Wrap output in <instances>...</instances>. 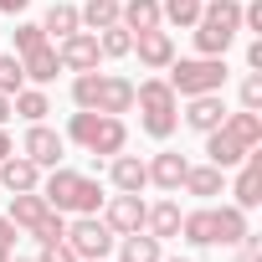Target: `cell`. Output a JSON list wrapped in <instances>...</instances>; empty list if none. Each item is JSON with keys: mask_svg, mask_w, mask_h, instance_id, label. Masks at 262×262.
<instances>
[{"mask_svg": "<svg viewBox=\"0 0 262 262\" xmlns=\"http://www.w3.org/2000/svg\"><path fill=\"white\" fill-rule=\"evenodd\" d=\"M26 236H31L36 247H41V242H62V236H67V221H62V211H52V216H47L36 231H26Z\"/></svg>", "mask_w": 262, "mask_h": 262, "instance_id": "33", "label": "cell"}, {"mask_svg": "<svg viewBox=\"0 0 262 262\" xmlns=\"http://www.w3.org/2000/svg\"><path fill=\"white\" fill-rule=\"evenodd\" d=\"M6 216H11L16 231H36V226L52 216V206H47L41 190H21V195H11V211H6Z\"/></svg>", "mask_w": 262, "mask_h": 262, "instance_id": "18", "label": "cell"}, {"mask_svg": "<svg viewBox=\"0 0 262 262\" xmlns=\"http://www.w3.org/2000/svg\"><path fill=\"white\" fill-rule=\"evenodd\" d=\"M0 123H11V98L0 93Z\"/></svg>", "mask_w": 262, "mask_h": 262, "instance_id": "41", "label": "cell"}, {"mask_svg": "<svg viewBox=\"0 0 262 262\" xmlns=\"http://www.w3.org/2000/svg\"><path fill=\"white\" fill-rule=\"evenodd\" d=\"M47 41V31H41V21H16V57H26L31 47H41Z\"/></svg>", "mask_w": 262, "mask_h": 262, "instance_id": "32", "label": "cell"}, {"mask_svg": "<svg viewBox=\"0 0 262 262\" xmlns=\"http://www.w3.org/2000/svg\"><path fill=\"white\" fill-rule=\"evenodd\" d=\"M180 236H185L190 247H216V221H211V206L185 211V216H180Z\"/></svg>", "mask_w": 262, "mask_h": 262, "instance_id": "27", "label": "cell"}, {"mask_svg": "<svg viewBox=\"0 0 262 262\" xmlns=\"http://www.w3.org/2000/svg\"><path fill=\"white\" fill-rule=\"evenodd\" d=\"M82 21H77V6L72 0H52L47 6V16H41V31H47V41H62V36H72Z\"/></svg>", "mask_w": 262, "mask_h": 262, "instance_id": "25", "label": "cell"}, {"mask_svg": "<svg viewBox=\"0 0 262 262\" xmlns=\"http://www.w3.org/2000/svg\"><path fill=\"white\" fill-rule=\"evenodd\" d=\"M160 16L185 31V26H195V16H201V0H160Z\"/></svg>", "mask_w": 262, "mask_h": 262, "instance_id": "30", "label": "cell"}, {"mask_svg": "<svg viewBox=\"0 0 262 262\" xmlns=\"http://www.w3.org/2000/svg\"><path fill=\"white\" fill-rule=\"evenodd\" d=\"M77 21H82V31L118 26V0H82V6H77Z\"/></svg>", "mask_w": 262, "mask_h": 262, "instance_id": "28", "label": "cell"}, {"mask_svg": "<svg viewBox=\"0 0 262 262\" xmlns=\"http://www.w3.org/2000/svg\"><path fill=\"white\" fill-rule=\"evenodd\" d=\"M72 103L88 108V113H113L123 118L128 108H134V82H128L123 72H77L72 77Z\"/></svg>", "mask_w": 262, "mask_h": 262, "instance_id": "3", "label": "cell"}, {"mask_svg": "<svg viewBox=\"0 0 262 262\" xmlns=\"http://www.w3.org/2000/svg\"><path fill=\"white\" fill-rule=\"evenodd\" d=\"M231 206H242V211H252V206H262V155L257 149H247L242 155V170H236V185H231Z\"/></svg>", "mask_w": 262, "mask_h": 262, "instance_id": "15", "label": "cell"}, {"mask_svg": "<svg viewBox=\"0 0 262 262\" xmlns=\"http://www.w3.org/2000/svg\"><path fill=\"white\" fill-rule=\"evenodd\" d=\"M98 262H108V257H98Z\"/></svg>", "mask_w": 262, "mask_h": 262, "instance_id": "43", "label": "cell"}, {"mask_svg": "<svg viewBox=\"0 0 262 262\" xmlns=\"http://www.w3.org/2000/svg\"><path fill=\"white\" fill-rule=\"evenodd\" d=\"M6 155H16V139H11V128L0 123V160H6Z\"/></svg>", "mask_w": 262, "mask_h": 262, "instance_id": "38", "label": "cell"}, {"mask_svg": "<svg viewBox=\"0 0 262 262\" xmlns=\"http://www.w3.org/2000/svg\"><path fill=\"white\" fill-rule=\"evenodd\" d=\"M98 52L103 57H128V52H134V31H128V26H103L98 31Z\"/></svg>", "mask_w": 262, "mask_h": 262, "instance_id": "29", "label": "cell"}, {"mask_svg": "<svg viewBox=\"0 0 262 262\" xmlns=\"http://www.w3.org/2000/svg\"><path fill=\"white\" fill-rule=\"evenodd\" d=\"M180 190H185V195L211 201V195H221V190H226V170H216L211 160H206V165H190V170H185V180H180Z\"/></svg>", "mask_w": 262, "mask_h": 262, "instance_id": "20", "label": "cell"}, {"mask_svg": "<svg viewBox=\"0 0 262 262\" xmlns=\"http://www.w3.org/2000/svg\"><path fill=\"white\" fill-rule=\"evenodd\" d=\"M118 26H128V31H155V26H165L160 0H118Z\"/></svg>", "mask_w": 262, "mask_h": 262, "instance_id": "23", "label": "cell"}, {"mask_svg": "<svg viewBox=\"0 0 262 262\" xmlns=\"http://www.w3.org/2000/svg\"><path fill=\"white\" fill-rule=\"evenodd\" d=\"M180 216H185V211H180V201H170V195H165V201H155V206L144 211V231H149V236H160V242H165V236H180Z\"/></svg>", "mask_w": 262, "mask_h": 262, "instance_id": "24", "label": "cell"}, {"mask_svg": "<svg viewBox=\"0 0 262 262\" xmlns=\"http://www.w3.org/2000/svg\"><path fill=\"white\" fill-rule=\"evenodd\" d=\"M21 72H26V82H36V88L57 82V72H62V57H57V41H41V47H31V52L21 57Z\"/></svg>", "mask_w": 262, "mask_h": 262, "instance_id": "17", "label": "cell"}, {"mask_svg": "<svg viewBox=\"0 0 262 262\" xmlns=\"http://www.w3.org/2000/svg\"><path fill=\"white\" fill-rule=\"evenodd\" d=\"M67 139L82 144L93 160H108V155H118V149L128 144V128H123V118H113V113H88V108H77V113L67 118Z\"/></svg>", "mask_w": 262, "mask_h": 262, "instance_id": "6", "label": "cell"}, {"mask_svg": "<svg viewBox=\"0 0 262 262\" xmlns=\"http://www.w3.org/2000/svg\"><path fill=\"white\" fill-rule=\"evenodd\" d=\"M113 242H118V236L108 231L103 216H77V221H67V247L77 252V262H98V257H108Z\"/></svg>", "mask_w": 262, "mask_h": 262, "instance_id": "8", "label": "cell"}, {"mask_svg": "<svg viewBox=\"0 0 262 262\" xmlns=\"http://www.w3.org/2000/svg\"><path fill=\"white\" fill-rule=\"evenodd\" d=\"M36 262H77V252L67 247V236H62V242H41V257H36Z\"/></svg>", "mask_w": 262, "mask_h": 262, "instance_id": "35", "label": "cell"}, {"mask_svg": "<svg viewBox=\"0 0 262 262\" xmlns=\"http://www.w3.org/2000/svg\"><path fill=\"white\" fill-rule=\"evenodd\" d=\"M113 247H118V262H160V257H165V242L149 236V231H128V236H118Z\"/></svg>", "mask_w": 262, "mask_h": 262, "instance_id": "22", "label": "cell"}, {"mask_svg": "<svg viewBox=\"0 0 262 262\" xmlns=\"http://www.w3.org/2000/svg\"><path fill=\"white\" fill-rule=\"evenodd\" d=\"M211 221H216V247H242V236L252 231L242 206H211Z\"/></svg>", "mask_w": 262, "mask_h": 262, "instance_id": "21", "label": "cell"}, {"mask_svg": "<svg viewBox=\"0 0 262 262\" xmlns=\"http://www.w3.org/2000/svg\"><path fill=\"white\" fill-rule=\"evenodd\" d=\"M247 67H252V72L262 67V41H252V47H247Z\"/></svg>", "mask_w": 262, "mask_h": 262, "instance_id": "40", "label": "cell"}, {"mask_svg": "<svg viewBox=\"0 0 262 262\" xmlns=\"http://www.w3.org/2000/svg\"><path fill=\"white\" fill-rule=\"evenodd\" d=\"M21 88H26V72H21V57H16V52H0V93L11 98V93H21Z\"/></svg>", "mask_w": 262, "mask_h": 262, "instance_id": "31", "label": "cell"}, {"mask_svg": "<svg viewBox=\"0 0 262 262\" xmlns=\"http://www.w3.org/2000/svg\"><path fill=\"white\" fill-rule=\"evenodd\" d=\"M16 236H21V231L11 226V216H0V262H11V257H16Z\"/></svg>", "mask_w": 262, "mask_h": 262, "instance_id": "36", "label": "cell"}, {"mask_svg": "<svg viewBox=\"0 0 262 262\" xmlns=\"http://www.w3.org/2000/svg\"><path fill=\"white\" fill-rule=\"evenodd\" d=\"M236 93H242V108H252V113H262V72H247Z\"/></svg>", "mask_w": 262, "mask_h": 262, "instance_id": "34", "label": "cell"}, {"mask_svg": "<svg viewBox=\"0 0 262 262\" xmlns=\"http://www.w3.org/2000/svg\"><path fill=\"white\" fill-rule=\"evenodd\" d=\"M221 118H226L221 93H195V98H185V108H180V123H185V128H195V134H211Z\"/></svg>", "mask_w": 262, "mask_h": 262, "instance_id": "13", "label": "cell"}, {"mask_svg": "<svg viewBox=\"0 0 262 262\" xmlns=\"http://www.w3.org/2000/svg\"><path fill=\"white\" fill-rule=\"evenodd\" d=\"M0 185H6V195L41 190V165L26 160V155H6V160H0Z\"/></svg>", "mask_w": 262, "mask_h": 262, "instance_id": "16", "label": "cell"}, {"mask_svg": "<svg viewBox=\"0 0 262 262\" xmlns=\"http://www.w3.org/2000/svg\"><path fill=\"white\" fill-rule=\"evenodd\" d=\"M144 201H139V190H118V195H108L103 201V221H108V231L113 236H128V231H144Z\"/></svg>", "mask_w": 262, "mask_h": 262, "instance_id": "9", "label": "cell"}, {"mask_svg": "<svg viewBox=\"0 0 262 262\" xmlns=\"http://www.w3.org/2000/svg\"><path fill=\"white\" fill-rule=\"evenodd\" d=\"M11 262H31V257H11Z\"/></svg>", "mask_w": 262, "mask_h": 262, "instance_id": "42", "label": "cell"}, {"mask_svg": "<svg viewBox=\"0 0 262 262\" xmlns=\"http://www.w3.org/2000/svg\"><path fill=\"white\" fill-rule=\"evenodd\" d=\"M128 57H139L144 72H165V67L175 62V36H170L165 26H155V31H134V52H128Z\"/></svg>", "mask_w": 262, "mask_h": 262, "instance_id": "10", "label": "cell"}, {"mask_svg": "<svg viewBox=\"0 0 262 262\" xmlns=\"http://www.w3.org/2000/svg\"><path fill=\"white\" fill-rule=\"evenodd\" d=\"M226 57H175L165 67V82L175 88V98H195V93H221L226 88Z\"/></svg>", "mask_w": 262, "mask_h": 262, "instance_id": "7", "label": "cell"}, {"mask_svg": "<svg viewBox=\"0 0 262 262\" xmlns=\"http://www.w3.org/2000/svg\"><path fill=\"white\" fill-rule=\"evenodd\" d=\"M57 57H62V72H93L98 62H103V52H98V31H72V36H62L57 41Z\"/></svg>", "mask_w": 262, "mask_h": 262, "instance_id": "11", "label": "cell"}, {"mask_svg": "<svg viewBox=\"0 0 262 262\" xmlns=\"http://www.w3.org/2000/svg\"><path fill=\"white\" fill-rule=\"evenodd\" d=\"M11 113H16V118H26V123H47L52 98H47L41 88H21V93H11Z\"/></svg>", "mask_w": 262, "mask_h": 262, "instance_id": "26", "label": "cell"}, {"mask_svg": "<svg viewBox=\"0 0 262 262\" xmlns=\"http://www.w3.org/2000/svg\"><path fill=\"white\" fill-rule=\"evenodd\" d=\"M26 6H31V0H0V16H21Z\"/></svg>", "mask_w": 262, "mask_h": 262, "instance_id": "39", "label": "cell"}, {"mask_svg": "<svg viewBox=\"0 0 262 262\" xmlns=\"http://www.w3.org/2000/svg\"><path fill=\"white\" fill-rule=\"evenodd\" d=\"M108 185L113 190H144L149 185V170H144V160L139 155H108Z\"/></svg>", "mask_w": 262, "mask_h": 262, "instance_id": "19", "label": "cell"}, {"mask_svg": "<svg viewBox=\"0 0 262 262\" xmlns=\"http://www.w3.org/2000/svg\"><path fill=\"white\" fill-rule=\"evenodd\" d=\"M257 144H262V113L236 108V113H226L211 134H206V160H211L216 170H236L242 155L257 149Z\"/></svg>", "mask_w": 262, "mask_h": 262, "instance_id": "1", "label": "cell"}, {"mask_svg": "<svg viewBox=\"0 0 262 262\" xmlns=\"http://www.w3.org/2000/svg\"><path fill=\"white\" fill-rule=\"evenodd\" d=\"M144 170H149V185H160L165 195H175L180 180H185V170H190V160L180 149H160L155 160H144Z\"/></svg>", "mask_w": 262, "mask_h": 262, "instance_id": "14", "label": "cell"}, {"mask_svg": "<svg viewBox=\"0 0 262 262\" xmlns=\"http://www.w3.org/2000/svg\"><path fill=\"white\" fill-rule=\"evenodd\" d=\"M134 108H139V128H144L149 139H160V144L180 128V98H175V88L165 77L134 82Z\"/></svg>", "mask_w": 262, "mask_h": 262, "instance_id": "4", "label": "cell"}, {"mask_svg": "<svg viewBox=\"0 0 262 262\" xmlns=\"http://www.w3.org/2000/svg\"><path fill=\"white\" fill-rule=\"evenodd\" d=\"M242 31H262V0H247L242 6Z\"/></svg>", "mask_w": 262, "mask_h": 262, "instance_id": "37", "label": "cell"}, {"mask_svg": "<svg viewBox=\"0 0 262 262\" xmlns=\"http://www.w3.org/2000/svg\"><path fill=\"white\" fill-rule=\"evenodd\" d=\"M21 155H26V160H36L41 170H52V165H62V155H67V139L57 134V128H47V123H26Z\"/></svg>", "mask_w": 262, "mask_h": 262, "instance_id": "12", "label": "cell"}, {"mask_svg": "<svg viewBox=\"0 0 262 262\" xmlns=\"http://www.w3.org/2000/svg\"><path fill=\"white\" fill-rule=\"evenodd\" d=\"M41 195H47V206L62 211V216H98L103 201H108L93 175H77V170H67V165L41 170Z\"/></svg>", "mask_w": 262, "mask_h": 262, "instance_id": "2", "label": "cell"}, {"mask_svg": "<svg viewBox=\"0 0 262 262\" xmlns=\"http://www.w3.org/2000/svg\"><path fill=\"white\" fill-rule=\"evenodd\" d=\"M242 36V0H201L195 16V52L201 57H226V47Z\"/></svg>", "mask_w": 262, "mask_h": 262, "instance_id": "5", "label": "cell"}]
</instances>
